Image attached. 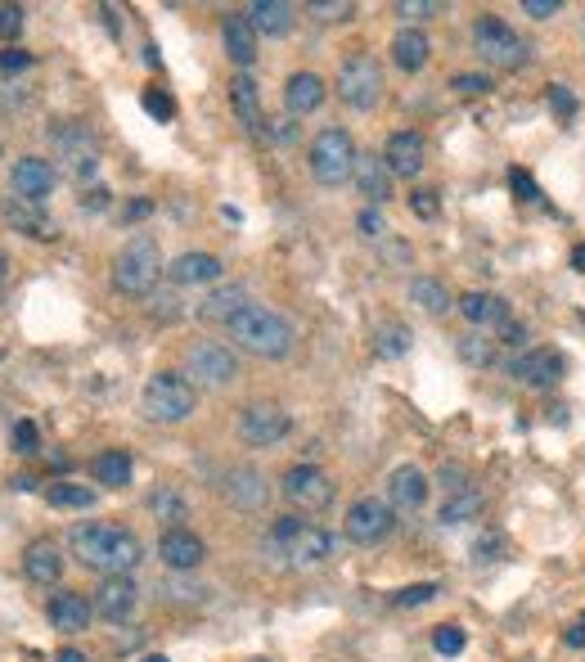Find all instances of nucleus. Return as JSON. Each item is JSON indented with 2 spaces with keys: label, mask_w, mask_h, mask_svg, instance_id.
Returning a JSON list of instances; mask_svg holds the SVG:
<instances>
[{
  "label": "nucleus",
  "mask_w": 585,
  "mask_h": 662,
  "mask_svg": "<svg viewBox=\"0 0 585 662\" xmlns=\"http://www.w3.org/2000/svg\"><path fill=\"white\" fill-rule=\"evenodd\" d=\"M68 545L86 568L104 572V577H131V568L144 559L140 536L117 523H77L68 532Z\"/></svg>",
  "instance_id": "f257e3e1"
},
{
  "label": "nucleus",
  "mask_w": 585,
  "mask_h": 662,
  "mask_svg": "<svg viewBox=\"0 0 585 662\" xmlns=\"http://www.w3.org/2000/svg\"><path fill=\"white\" fill-rule=\"evenodd\" d=\"M230 338H234V347H243L248 356H261V361H284L297 343L293 325H288L279 311L261 307V302L243 307L239 316L230 320Z\"/></svg>",
  "instance_id": "f03ea898"
},
{
  "label": "nucleus",
  "mask_w": 585,
  "mask_h": 662,
  "mask_svg": "<svg viewBox=\"0 0 585 662\" xmlns=\"http://www.w3.org/2000/svg\"><path fill=\"white\" fill-rule=\"evenodd\" d=\"M162 275H167V266H162L158 239L131 235L122 244V253H117V262H113V289L126 293V298H149V293L158 289Z\"/></svg>",
  "instance_id": "7ed1b4c3"
},
{
  "label": "nucleus",
  "mask_w": 585,
  "mask_h": 662,
  "mask_svg": "<svg viewBox=\"0 0 585 662\" xmlns=\"http://www.w3.org/2000/svg\"><path fill=\"white\" fill-rule=\"evenodd\" d=\"M270 545H275L288 563H297V568H320V563L333 559V536L324 532V527L302 523V518H293V514L275 518Z\"/></svg>",
  "instance_id": "20e7f679"
},
{
  "label": "nucleus",
  "mask_w": 585,
  "mask_h": 662,
  "mask_svg": "<svg viewBox=\"0 0 585 662\" xmlns=\"http://www.w3.org/2000/svg\"><path fill=\"white\" fill-rule=\"evenodd\" d=\"M306 163H311L315 185H324V190H338V185L351 181V172H356V145H351V136L342 127H324L320 136L311 140V154H306Z\"/></svg>",
  "instance_id": "39448f33"
},
{
  "label": "nucleus",
  "mask_w": 585,
  "mask_h": 662,
  "mask_svg": "<svg viewBox=\"0 0 585 662\" xmlns=\"http://www.w3.org/2000/svg\"><path fill=\"white\" fill-rule=\"evenodd\" d=\"M338 100L347 104V109H356V113H369V109H378V100H383V68H378V59L374 55H365V50H356V55H347L342 59V68H338Z\"/></svg>",
  "instance_id": "423d86ee"
},
{
  "label": "nucleus",
  "mask_w": 585,
  "mask_h": 662,
  "mask_svg": "<svg viewBox=\"0 0 585 662\" xmlns=\"http://www.w3.org/2000/svg\"><path fill=\"white\" fill-rule=\"evenodd\" d=\"M194 383L180 379V374H153L140 392V406H144V419L153 424H180V419L194 415Z\"/></svg>",
  "instance_id": "0eeeda50"
},
{
  "label": "nucleus",
  "mask_w": 585,
  "mask_h": 662,
  "mask_svg": "<svg viewBox=\"0 0 585 662\" xmlns=\"http://www.w3.org/2000/svg\"><path fill=\"white\" fill-rule=\"evenodd\" d=\"M473 50H477V59L491 68H518L527 46H522V37L500 19V14H482V19L473 23Z\"/></svg>",
  "instance_id": "6e6552de"
},
{
  "label": "nucleus",
  "mask_w": 585,
  "mask_h": 662,
  "mask_svg": "<svg viewBox=\"0 0 585 662\" xmlns=\"http://www.w3.org/2000/svg\"><path fill=\"white\" fill-rule=\"evenodd\" d=\"M392 527H396V509L387 505V500H378V496H360V500H351V509H347V518H342V532H347V541L351 545H383L387 536H392Z\"/></svg>",
  "instance_id": "1a4fd4ad"
},
{
  "label": "nucleus",
  "mask_w": 585,
  "mask_h": 662,
  "mask_svg": "<svg viewBox=\"0 0 585 662\" xmlns=\"http://www.w3.org/2000/svg\"><path fill=\"white\" fill-rule=\"evenodd\" d=\"M185 370L194 383L203 388H230L239 379V356L230 352L225 343H194L185 356Z\"/></svg>",
  "instance_id": "9d476101"
},
{
  "label": "nucleus",
  "mask_w": 585,
  "mask_h": 662,
  "mask_svg": "<svg viewBox=\"0 0 585 662\" xmlns=\"http://www.w3.org/2000/svg\"><path fill=\"white\" fill-rule=\"evenodd\" d=\"M50 136H54V154H59L72 172H77V181H90V176H95V163H99L95 131H90L86 122H59Z\"/></svg>",
  "instance_id": "9b49d317"
},
{
  "label": "nucleus",
  "mask_w": 585,
  "mask_h": 662,
  "mask_svg": "<svg viewBox=\"0 0 585 662\" xmlns=\"http://www.w3.org/2000/svg\"><path fill=\"white\" fill-rule=\"evenodd\" d=\"M288 428H293V419H288L284 406H275V401H252V406L239 410V437L248 446H275V442H284Z\"/></svg>",
  "instance_id": "f8f14e48"
},
{
  "label": "nucleus",
  "mask_w": 585,
  "mask_h": 662,
  "mask_svg": "<svg viewBox=\"0 0 585 662\" xmlns=\"http://www.w3.org/2000/svg\"><path fill=\"white\" fill-rule=\"evenodd\" d=\"M279 491L297 509H324L333 500V478L324 469H315V464H293L284 473V482H279Z\"/></svg>",
  "instance_id": "ddd939ff"
},
{
  "label": "nucleus",
  "mask_w": 585,
  "mask_h": 662,
  "mask_svg": "<svg viewBox=\"0 0 585 662\" xmlns=\"http://www.w3.org/2000/svg\"><path fill=\"white\" fill-rule=\"evenodd\" d=\"M54 163L50 158H36V154H27V158H18L14 163V172H9V190L18 194L23 203H45L54 194Z\"/></svg>",
  "instance_id": "4468645a"
},
{
  "label": "nucleus",
  "mask_w": 585,
  "mask_h": 662,
  "mask_svg": "<svg viewBox=\"0 0 585 662\" xmlns=\"http://www.w3.org/2000/svg\"><path fill=\"white\" fill-rule=\"evenodd\" d=\"M216 491H221V496L230 500L234 509H261L270 500V482L261 478V469H252V464L225 469L221 482H216Z\"/></svg>",
  "instance_id": "2eb2a0df"
},
{
  "label": "nucleus",
  "mask_w": 585,
  "mask_h": 662,
  "mask_svg": "<svg viewBox=\"0 0 585 662\" xmlns=\"http://www.w3.org/2000/svg\"><path fill=\"white\" fill-rule=\"evenodd\" d=\"M563 356L549 352V347H531V352H518L509 361V374L518 383H527V388H554L558 379H563Z\"/></svg>",
  "instance_id": "dca6fc26"
},
{
  "label": "nucleus",
  "mask_w": 585,
  "mask_h": 662,
  "mask_svg": "<svg viewBox=\"0 0 585 662\" xmlns=\"http://www.w3.org/2000/svg\"><path fill=\"white\" fill-rule=\"evenodd\" d=\"M158 559L167 563L171 572H194L198 563L207 559V545L198 532H189V527H167V532L158 536Z\"/></svg>",
  "instance_id": "f3484780"
},
{
  "label": "nucleus",
  "mask_w": 585,
  "mask_h": 662,
  "mask_svg": "<svg viewBox=\"0 0 585 662\" xmlns=\"http://www.w3.org/2000/svg\"><path fill=\"white\" fill-rule=\"evenodd\" d=\"M423 158H428V149H423V136L419 131H392L383 145V163L392 176H405V181H414V176L423 172Z\"/></svg>",
  "instance_id": "a211bd4d"
},
{
  "label": "nucleus",
  "mask_w": 585,
  "mask_h": 662,
  "mask_svg": "<svg viewBox=\"0 0 585 662\" xmlns=\"http://www.w3.org/2000/svg\"><path fill=\"white\" fill-rule=\"evenodd\" d=\"M387 505H392L396 514H414V509L428 505V478H423L419 464L392 469V478H387Z\"/></svg>",
  "instance_id": "6ab92c4d"
},
{
  "label": "nucleus",
  "mask_w": 585,
  "mask_h": 662,
  "mask_svg": "<svg viewBox=\"0 0 585 662\" xmlns=\"http://www.w3.org/2000/svg\"><path fill=\"white\" fill-rule=\"evenodd\" d=\"M95 613L104 617V622H126V617L135 613V581L131 577H104L99 581V590H95Z\"/></svg>",
  "instance_id": "aec40b11"
},
{
  "label": "nucleus",
  "mask_w": 585,
  "mask_h": 662,
  "mask_svg": "<svg viewBox=\"0 0 585 662\" xmlns=\"http://www.w3.org/2000/svg\"><path fill=\"white\" fill-rule=\"evenodd\" d=\"M221 46L243 73L257 64V28H252L248 14H225L221 19Z\"/></svg>",
  "instance_id": "412c9836"
},
{
  "label": "nucleus",
  "mask_w": 585,
  "mask_h": 662,
  "mask_svg": "<svg viewBox=\"0 0 585 662\" xmlns=\"http://www.w3.org/2000/svg\"><path fill=\"white\" fill-rule=\"evenodd\" d=\"M221 257L212 253H180L176 262L167 266V280L176 284V289H194V284H216L221 280Z\"/></svg>",
  "instance_id": "4be33fe9"
},
{
  "label": "nucleus",
  "mask_w": 585,
  "mask_h": 662,
  "mask_svg": "<svg viewBox=\"0 0 585 662\" xmlns=\"http://www.w3.org/2000/svg\"><path fill=\"white\" fill-rule=\"evenodd\" d=\"M90 617H95V604H90L81 590H59V595L50 599V626L63 635H77L90 626Z\"/></svg>",
  "instance_id": "5701e85b"
},
{
  "label": "nucleus",
  "mask_w": 585,
  "mask_h": 662,
  "mask_svg": "<svg viewBox=\"0 0 585 662\" xmlns=\"http://www.w3.org/2000/svg\"><path fill=\"white\" fill-rule=\"evenodd\" d=\"M351 181H356L365 208H383V203L392 199V172H387L383 158H356V172H351Z\"/></svg>",
  "instance_id": "b1692460"
},
{
  "label": "nucleus",
  "mask_w": 585,
  "mask_h": 662,
  "mask_svg": "<svg viewBox=\"0 0 585 662\" xmlns=\"http://www.w3.org/2000/svg\"><path fill=\"white\" fill-rule=\"evenodd\" d=\"M320 104H324V77L293 73L284 82V109H288V118H306V113H315Z\"/></svg>",
  "instance_id": "393cba45"
},
{
  "label": "nucleus",
  "mask_w": 585,
  "mask_h": 662,
  "mask_svg": "<svg viewBox=\"0 0 585 662\" xmlns=\"http://www.w3.org/2000/svg\"><path fill=\"white\" fill-rule=\"evenodd\" d=\"M243 307H252L248 293L239 289V284H225V289H212L203 302H198V320H207V325H225L230 329V320L239 316Z\"/></svg>",
  "instance_id": "a878e982"
},
{
  "label": "nucleus",
  "mask_w": 585,
  "mask_h": 662,
  "mask_svg": "<svg viewBox=\"0 0 585 662\" xmlns=\"http://www.w3.org/2000/svg\"><path fill=\"white\" fill-rule=\"evenodd\" d=\"M5 221L18 226L27 239H59V226L45 217V203H23V199H9Z\"/></svg>",
  "instance_id": "bb28decb"
},
{
  "label": "nucleus",
  "mask_w": 585,
  "mask_h": 662,
  "mask_svg": "<svg viewBox=\"0 0 585 662\" xmlns=\"http://www.w3.org/2000/svg\"><path fill=\"white\" fill-rule=\"evenodd\" d=\"M23 572H27V581H36V586H54V581L63 577V554L54 550L50 541H32L23 550Z\"/></svg>",
  "instance_id": "cd10ccee"
},
{
  "label": "nucleus",
  "mask_w": 585,
  "mask_h": 662,
  "mask_svg": "<svg viewBox=\"0 0 585 662\" xmlns=\"http://www.w3.org/2000/svg\"><path fill=\"white\" fill-rule=\"evenodd\" d=\"M455 307L464 311V320H468L473 329H486V325L500 329L504 320H509V302L495 298V293H464V298H459Z\"/></svg>",
  "instance_id": "c85d7f7f"
},
{
  "label": "nucleus",
  "mask_w": 585,
  "mask_h": 662,
  "mask_svg": "<svg viewBox=\"0 0 585 662\" xmlns=\"http://www.w3.org/2000/svg\"><path fill=\"white\" fill-rule=\"evenodd\" d=\"M230 104H234V113H239V122L248 131L266 127V113H261V91H257V82H252L248 73H239L230 82Z\"/></svg>",
  "instance_id": "c756f323"
},
{
  "label": "nucleus",
  "mask_w": 585,
  "mask_h": 662,
  "mask_svg": "<svg viewBox=\"0 0 585 662\" xmlns=\"http://www.w3.org/2000/svg\"><path fill=\"white\" fill-rule=\"evenodd\" d=\"M405 293H410V302H414V307H423L428 316H446V311H455V298H450V289H446L441 280H432V275H410Z\"/></svg>",
  "instance_id": "7c9ffc66"
},
{
  "label": "nucleus",
  "mask_w": 585,
  "mask_h": 662,
  "mask_svg": "<svg viewBox=\"0 0 585 662\" xmlns=\"http://www.w3.org/2000/svg\"><path fill=\"white\" fill-rule=\"evenodd\" d=\"M428 55H432V46L419 28H401L392 37V64L401 68V73H419V68L428 64Z\"/></svg>",
  "instance_id": "2f4dec72"
},
{
  "label": "nucleus",
  "mask_w": 585,
  "mask_h": 662,
  "mask_svg": "<svg viewBox=\"0 0 585 662\" xmlns=\"http://www.w3.org/2000/svg\"><path fill=\"white\" fill-rule=\"evenodd\" d=\"M248 19H252V28L266 32V37H284V32L293 28L297 10H293V5H284V0H257V5L248 10Z\"/></svg>",
  "instance_id": "473e14b6"
},
{
  "label": "nucleus",
  "mask_w": 585,
  "mask_h": 662,
  "mask_svg": "<svg viewBox=\"0 0 585 662\" xmlns=\"http://www.w3.org/2000/svg\"><path fill=\"white\" fill-rule=\"evenodd\" d=\"M90 473H95L99 487H126V482H131V473H135L131 451H99L95 464H90Z\"/></svg>",
  "instance_id": "72a5a7b5"
},
{
  "label": "nucleus",
  "mask_w": 585,
  "mask_h": 662,
  "mask_svg": "<svg viewBox=\"0 0 585 662\" xmlns=\"http://www.w3.org/2000/svg\"><path fill=\"white\" fill-rule=\"evenodd\" d=\"M477 509H482V491L459 487V491H450V496L441 500V523L459 527V523H468V518H477Z\"/></svg>",
  "instance_id": "f704fd0d"
},
{
  "label": "nucleus",
  "mask_w": 585,
  "mask_h": 662,
  "mask_svg": "<svg viewBox=\"0 0 585 662\" xmlns=\"http://www.w3.org/2000/svg\"><path fill=\"white\" fill-rule=\"evenodd\" d=\"M45 500H50L54 509H90L99 500V491L81 487V482H50V487H45Z\"/></svg>",
  "instance_id": "c9c22d12"
},
{
  "label": "nucleus",
  "mask_w": 585,
  "mask_h": 662,
  "mask_svg": "<svg viewBox=\"0 0 585 662\" xmlns=\"http://www.w3.org/2000/svg\"><path fill=\"white\" fill-rule=\"evenodd\" d=\"M149 509H153V518H162V523H185V518H189V500L180 496L176 487H158V491H153Z\"/></svg>",
  "instance_id": "e433bc0d"
},
{
  "label": "nucleus",
  "mask_w": 585,
  "mask_h": 662,
  "mask_svg": "<svg viewBox=\"0 0 585 662\" xmlns=\"http://www.w3.org/2000/svg\"><path fill=\"white\" fill-rule=\"evenodd\" d=\"M410 343H414V334L405 325H378V334H374V352L383 356V361L405 356V352H410Z\"/></svg>",
  "instance_id": "4c0bfd02"
},
{
  "label": "nucleus",
  "mask_w": 585,
  "mask_h": 662,
  "mask_svg": "<svg viewBox=\"0 0 585 662\" xmlns=\"http://www.w3.org/2000/svg\"><path fill=\"white\" fill-rule=\"evenodd\" d=\"M441 10H446V5H437V0H396V5H392L396 19H410V23L441 19Z\"/></svg>",
  "instance_id": "58836bf2"
},
{
  "label": "nucleus",
  "mask_w": 585,
  "mask_h": 662,
  "mask_svg": "<svg viewBox=\"0 0 585 662\" xmlns=\"http://www.w3.org/2000/svg\"><path fill=\"white\" fill-rule=\"evenodd\" d=\"M459 356H464L468 365H491V356H495V347L486 343L482 334H468V338H459Z\"/></svg>",
  "instance_id": "ea45409f"
},
{
  "label": "nucleus",
  "mask_w": 585,
  "mask_h": 662,
  "mask_svg": "<svg viewBox=\"0 0 585 662\" xmlns=\"http://www.w3.org/2000/svg\"><path fill=\"white\" fill-rule=\"evenodd\" d=\"M432 649H437L441 658H459V653H464V631H459V626H437Z\"/></svg>",
  "instance_id": "a19ab883"
},
{
  "label": "nucleus",
  "mask_w": 585,
  "mask_h": 662,
  "mask_svg": "<svg viewBox=\"0 0 585 662\" xmlns=\"http://www.w3.org/2000/svg\"><path fill=\"white\" fill-rule=\"evenodd\" d=\"M432 595H441V586H437V581H419V586L396 590V604H401V608H419V604H428Z\"/></svg>",
  "instance_id": "79ce46f5"
},
{
  "label": "nucleus",
  "mask_w": 585,
  "mask_h": 662,
  "mask_svg": "<svg viewBox=\"0 0 585 662\" xmlns=\"http://www.w3.org/2000/svg\"><path fill=\"white\" fill-rule=\"evenodd\" d=\"M140 104H144V113H149V118H158V122H171V118H176V104H171L162 91H153V86L140 95Z\"/></svg>",
  "instance_id": "37998d69"
},
{
  "label": "nucleus",
  "mask_w": 585,
  "mask_h": 662,
  "mask_svg": "<svg viewBox=\"0 0 585 662\" xmlns=\"http://www.w3.org/2000/svg\"><path fill=\"white\" fill-rule=\"evenodd\" d=\"M509 190L518 194L522 203H540V185L531 181V176L522 172V167H509Z\"/></svg>",
  "instance_id": "c03bdc74"
},
{
  "label": "nucleus",
  "mask_w": 585,
  "mask_h": 662,
  "mask_svg": "<svg viewBox=\"0 0 585 662\" xmlns=\"http://www.w3.org/2000/svg\"><path fill=\"white\" fill-rule=\"evenodd\" d=\"M306 10H311L320 23H342L351 14V5H347V0H333V5H329V0H315V5H306Z\"/></svg>",
  "instance_id": "a18cd8bd"
},
{
  "label": "nucleus",
  "mask_w": 585,
  "mask_h": 662,
  "mask_svg": "<svg viewBox=\"0 0 585 662\" xmlns=\"http://www.w3.org/2000/svg\"><path fill=\"white\" fill-rule=\"evenodd\" d=\"M549 109H554L563 122H572V113H576V95L567 91V86H549Z\"/></svg>",
  "instance_id": "49530a36"
},
{
  "label": "nucleus",
  "mask_w": 585,
  "mask_h": 662,
  "mask_svg": "<svg viewBox=\"0 0 585 662\" xmlns=\"http://www.w3.org/2000/svg\"><path fill=\"white\" fill-rule=\"evenodd\" d=\"M14 446H18L23 455L41 451V437H36V424H32V419H18V424H14Z\"/></svg>",
  "instance_id": "de8ad7c7"
},
{
  "label": "nucleus",
  "mask_w": 585,
  "mask_h": 662,
  "mask_svg": "<svg viewBox=\"0 0 585 662\" xmlns=\"http://www.w3.org/2000/svg\"><path fill=\"white\" fill-rule=\"evenodd\" d=\"M450 86H455L459 95H486V91H491V77H482V73H459Z\"/></svg>",
  "instance_id": "09e8293b"
},
{
  "label": "nucleus",
  "mask_w": 585,
  "mask_h": 662,
  "mask_svg": "<svg viewBox=\"0 0 585 662\" xmlns=\"http://www.w3.org/2000/svg\"><path fill=\"white\" fill-rule=\"evenodd\" d=\"M18 32H23V10L18 5H0V37L14 41Z\"/></svg>",
  "instance_id": "8fccbe9b"
},
{
  "label": "nucleus",
  "mask_w": 585,
  "mask_h": 662,
  "mask_svg": "<svg viewBox=\"0 0 585 662\" xmlns=\"http://www.w3.org/2000/svg\"><path fill=\"white\" fill-rule=\"evenodd\" d=\"M32 64V55H27V50H18V46H5L0 50V73H23V68Z\"/></svg>",
  "instance_id": "3c124183"
},
{
  "label": "nucleus",
  "mask_w": 585,
  "mask_h": 662,
  "mask_svg": "<svg viewBox=\"0 0 585 662\" xmlns=\"http://www.w3.org/2000/svg\"><path fill=\"white\" fill-rule=\"evenodd\" d=\"M356 226L365 230L369 239H383V217H378V208H360V217H356Z\"/></svg>",
  "instance_id": "603ef678"
},
{
  "label": "nucleus",
  "mask_w": 585,
  "mask_h": 662,
  "mask_svg": "<svg viewBox=\"0 0 585 662\" xmlns=\"http://www.w3.org/2000/svg\"><path fill=\"white\" fill-rule=\"evenodd\" d=\"M522 10H527L531 19H554V14H558V0H522Z\"/></svg>",
  "instance_id": "864d4df0"
},
{
  "label": "nucleus",
  "mask_w": 585,
  "mask_h": 662,
  "mask_svg": "<svg viewBox=\"0 0 585 662\" xmlns=\"http://www.w3.org/2000/svg\"><path fill=\"white\" fill-rule=\"evenodd\" d=\"M432 199H437V194H428V190H419V194H414V199H410V208H414V212H419V217H423V221H432V217H437V203H432Z\"/></svg>",
  "instance_id": "5fc2aeb1"
},
{
  "label": "nucleus",
  "mask_w": 585,
  "mask_h": 662,
  "mask_svg": "<svg viewBox=\"0 0 585 662\" xmlns=\"http://www.w3.org/2000/svg\"><path fill=\"white\" fill-rule=\"evenodd\" d=\"M149 212H153V203H149V199H135V203H126L122 217H126V221H140V217H149Z\"/></svg>",
  "instance_id": "6e6d98bb"
},
{
  "label": "nucleus",
  "mask_w": 585,
  "mask_h": 662,
  "mask_svg": "<svg viewBox=\"0 0 585 662\" xmlns=\"http://www.w3.org/2000/svg\"><path fill=\"white\" fill-rule=\"evenodd\" d=\"M54 662H90V658L81 649H59V653H54Z\"/></svg>",
  "instance_id": "4d7b16f0"
},
{
  "label": "nucleus",
  "mask_w": 585,
  "mask_h": 662,
  "mask_svg": "<svg viewBox=\"0 0 585 662\" xmlns=\"http://www.w3.org/2000/svg\"><path fill=\"white\" fill-rule=\"evenodd\" d=\"M563 640H567V644H572V649H585V626H572V631H567V635H563Z\"/></svg>",
  "instance_id": "13d9d810"
},
{
  "label": "nucleus",
  "mask_w": 585,
  "mask_h": 662,
  "mask_svg": "<svg viewBox=\"0 0 585 662\" xmlns=\"http://www.w3.org/2000/svg\"><path fill=\"white\" fill-rule=\"evenodd\" d=\"M5 289H9V257L0 253V302H5Z\"/></svg>",
  "instance_id": "bf43d9fd"
},
{
  "label": "nucleus",
  "mask_w": 585,
  "mask_h": 662,
  "mask_svg": "<svg viewBox=\"0 0 585 662\" xmlns=\"http://www.w3.org/2000/svg\"><path fill=\"white\" fill-rule=\"evenodd\" d=\"M572 266H576V271H585V244L572 253Z\"/></svg>",
  "instance_id": "052dcab7"
},
{
  "label": "nucleus",
  "mask_w": 585,
  "mask_h": 662,
  "mask_svg": "<svg viewBox=\"0 0 585 662\" xmlns=\"http://www.w3.org/2000/svg\"><path fill=\"white\" fill-rule=\"evenodd\" d=\"M140 662H167V658H162V653H149V658H140Z\"/></svg>",
  "instance_id": "680f3d73"
},
{
  "label": "nucleus",
  "mask_w": 585,
  "mask_h": 662,
  "mask_svg": "<svg viewBox=\"0 0 585 662\" xmlns=\"http://www.w3.org/2000/svg\"><path fill=\"white\" fill-rule=\"evenodd\" d=\"M581 320H585V316H581Z\"/></svg>",
  "instance_id": "e2e57ef3"
}]
</instances>
